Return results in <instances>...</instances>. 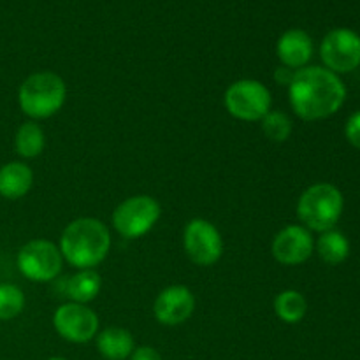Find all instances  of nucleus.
Listing matches in <instances>:
<instances>
[{"instance_id":"obj_9","label":"nucleus","mask_w":360,"mask_h":360,"mask_svg":"<svg viewBox=\"0 0 360 360\" xmlns=\"http://www.w3.org/2000/svg\"><path fill=\"white\" fill-rule=\"evenodd\" d=\"M326 69L334 74L352 72L360 65V35L350 28H336L323 37L320 46Z\"/></svg>"},{"instance_id":"obj_24","label":"nucleus","mask_w":360,"mask_h":360,"mask_svg":"<svg viewBox=\"0 0 360 360\" xmlns=\"http://www.w3.org/2000/svg\"><path fill=\"white\" fill-rule=\"evenodd\" d=\"M274 79H276V83L283 84V86H290L292 79H294V70L288 69V67L285 65L278 67V69L274 70Z\"/></svg>"},{"instance_id":"obj_20","label":"nucleus","mask_w":360,"mask_h":360,"mask_svg":"<svg viewBox=\"0 0 360 360\" xmlns=\"http://www.w3.org/2000/svg\"><path fill=\"white\" fill-rule=\"evenodd\" d=\"M262 132L273 143H285L292 134V120L283 111H269L262 120Z\"/></svg>"},{"instance_id":"obj_22","label":"nucleus","mask_w":360,"mask_h":360,"mask_svg":"<svg viewBox=\"0 0 360 360\" xmlns=\"http://www.w3.org/2000/svg\"><path fill=\"white\" fill-rule=\"evenodd\" d=\"M345 134H347L348 143H350L352 146L359 148L360 150V111L350 116V120L347 122Z\"/></svg>"},{"instance_id":"obj_5","label":"nucleus","mask_w":360,"mask_h":360,"mask_svg":"<svg viewBox=\"0 0 360 360\" xmlns=\"http://www.w3.org/2000/svg\"><path fill=\"white\" fill-rule=\"evenodd\" d=\"M225 108L243 122H260L271 111V91L257 79H239L225 91Z\"/></svg>"},{"instance_id":"obj_2","label":"nucleus","mask_w":360,"mask_h":360,"mask_svg":"<svg viewBox=\"0 0 360 360\" xmlns=\"http://www.w3.org/2000/svg\"><path fill=\"white\" fill-rule=\"evenodd\" d=\"M109 248V229L97 218L86 217L70 221L60 238L63 260L77 269H95L108 257Z\"/></svg>"},{"instance_id":"obj_7","label":"nucleus","mask_w":360,"mask_h":360,"mask_svg":"<svg viewBox=\"0 0 360 360\" xmlns=\"http://www.w3.org/2000/svg\"><path fill=\"white\" fill-rule=\"evenodd\" d=\"M63 266V257L58 246L48 239L28 241L18 253V267L27 280L46 283L55 280Z\"/></svg>"},{"instance_id":"obj_10","label":"nucleus","mask_w":360,"mask_h":360,"mask_svg":"<svg viewBox=\"0 0 360 360\" xmlns=\"http://www.w3.org/2000/svg\"><path fill=\"white\" fill-rule=\"evenodd\" d=\"M53 326L63 340L70 343H88L98 333V316L84 304L67 302L55 311Z\"/></svg>"},{"instance_id":"obj_1","label":"nucleus","mask_w":360,"mask_h":360,"mask_svg":"<svg viewBox=\"0 0 360 360\" xmlns=\"http://www.w3.org/2000/svg\"><path fill=\"white\" fill-rule=\"evenodd\" d=\"M288 98L299 118L315 122L340 111L347 98V88L338 74L326 67H302L294 72Z\"/></svg>"},{"instance_id":"obj_3","label":"nucleus","mask_w":360,"mask_h":360,"mask_svg":"<svg viewBox=\"0 0 360 360\" xmlns=\"http://www.w3.org/2000/svg\"><path fill=\"white\" fill-rule=\"evenodd\" d=\"M67 98L65 81L55 72H35L21 83L18 102L21 111L35 120L56 115Z\"/></svg>"},{"instance_id":"obj_11","label":"nucleus","mask_w":360,"mask_h":360,"mask_svg":"<svg viewBox=\"0 0 360 360\" xmlns=\"http://www.w3.org/2000/svg\"><path fill=\"white\" fill-rule=\"evenodd\" d=\"M195 309V297L185 285H172L157 295L153 304V315L162 326H181Z\"/></svg>"},{"instance_id":"obj_12","label":"nucleus","mask_w":360,"mask_h":360,"mask_svg":"<svg viewBox=\"0 0 360 360\" xmlns=\"http://www.w3.org/2000/svg\"><path fill=\"white\" fill-rule=\"evenodd\" d=\"M313 246L315 245L308 229L302 225H288L274 236L271 252L283 266H299L311 257Z\"/></svg>"},{"instance_id":"obj_25","label":"nucleus","mask_w":360,"mask_h":360,"mask_svg":"<svg viewBox=\"0 0 360 360\" xmlns=\"http://www.w3.org/2000/svg\"><path fill=\"white\" fill-rule=\"evenodd\" d=\"M48 360H67V359H63V357H51V359H48Z\"/></svg>"},{"instance_id":"obj_13","label":"nucleus","mask_w":360,"mask_h":360,"mask_svg":"<svg viewBox=\"0 0 360 360\" xmlns=\"http://www.w3.org/2000/svg\"><path fill=\"white\" fill-rule=\"evenodd\" d=\"M278 58L288 69H302L311 60L313 41L301 28L287 30L276 44Z\"/></svg>"},{"instance_id":"obj_19","label":"nucleus","mask_w":360,"mask_h":360,"mask_svg":"<svg viewBox=\"0 0 360 360\" xmlns=\"http://www.w3.org/2000/svg\"><path fill=\"white\" fill-rule=\"evenodd\" d=\"M44 132L35 122H25L18 129L16 137H14V146H16L18 155L25 158L39 157L44 150Z\"/></svg>"},{"instance_id":"obj_14","label":"nucleus","mask_w":360,"mask_h":360,"mask_svg":"<svg viewBox=\"0 0 360 360\" xmlns=\"http://www.w3.org/2000/svg\"><path fill=\"white\" fill-rule=\"evenodd\" d=\"M34 183V172L23 162H9L0 167V195L16 200L28 193Z\"/></svg>"},{"instance_id":"obj_4","label":"nucleus","mask_w":360,"mask_h":360,"mask_svg":"<svg viewBox=\"0 0 360 360\" xmlns=\"http://www.w3.org/2000/svg\"><path fill=\"white\" fill-rule=\"evenodd\" d=\"M343 206V195L336 186L330 183H316L299 199L297 217L311 231L327 232L338 224Z\"/></svg>"},{"instance_id":"obj_17","label":"nucleus","mask_w":360,"mask_h":360,"mask_svg":"<svg viewBox=\"0 0 360 360\" xmlns=\"http://www.w3.org/2000/svg\"><path fill=\"white\" fill-rule=\"evenodd\" d=\"M316 252H319L320 259L326 264L336 266V264L345 262L350 255V243L345 238L341 232L338 231H327L322 232L316 243Z\"/></svg>"},{"instance_id":"obj_16","label":"nucleus","mask_w":360,"mask_h":360,"mask_svg":"<svg viewBox=\"0 0 360 360\" xmlns=\"http://www.w3.org/2000/svg\"><path fill=\"white\" fill-rule=\"evenodd\" d=\"M102 287L101 274L95 269H79L74 276L69 278L65 285V292L72 302L77 304H86V302L94 301L98 295Z\"/></svg>"},{"instance_id":"obj_6","label":"nucleus","mask_w":360,"mask_h":360,"mask_svg":"<svg viewBox=\"0 0 360 360\" xmlns=\"http://www.w3.org/2000/svg\"><path fill=\"white\" fill-rule=\"evenodd\" d=\"M160 204L150 195H134L118 204L112 213L116 232L127 239L143 238L160 218Z\"/></svg>"},{"instance_id":"obj_23","label":"nucleus","mask_w":360,"mask_h":360,"mask_svg":"<svg viewBox=\"0 0 360 360\" xmlns=\"http://www.w3.org/2000/svg\"><path fill=\"white\" fill-rule=\"evenodd\" d=\"M130 360H162L160 354L151 347H139L132 352Z\"/></svg>"},{"instance_id":"obj_18","label":"nucleus","mask_w":360,"mask_h":360,"mask_svg":"<svg viewBox=\"0 0 360 360\" xmlns=\"http://www.w3.org/2000/svg\"><path fill=\"white\" fill-rule=\"evenodd\" d=\"M308 302L297 290H283L274 299V313L285 323H299L306 316Z\"/></svg>"},{"instance_id":"obj_15","label":"nucleus","mask_w":360,"mask_h":360,"mask_svg":"<svg viewBox=\"0 0 360 360\" xmlns=\"http://www.w3.org/2000/svg\"><path fill=\"white\" fill-rule=\"evenodd\" d=\"M97 350L105 360H125L136 350L132 334L122 327H109L97 334Z\"/></svg>"},{"instance_id":"obj_21","label":"nucleus","mask_w":360,"mask_h":360,"mask_svg":"<svg viewBox=\"0 0 360 360\" xmlns=\"http://www.w3.org/2000/svg\"><path fill=\"white\" fill-rule=\"evenodd\" d=\"M25 308V295L20 287L0 283V320H11L20 315Z\"/></svg>"},{"instance_id":"obj_8","label":"nucleus","mask_w":360,"mask_h":360,"mask_svg":"<svg viewBox=\"0 0 360 360\" xmlns=\"http://www.w3.org/2000/svg\"><path fill=\"white\" fill-rule=\"evenodd\" d=\"M183 245L190 260L202 267L217 264L224 253V241H221L220 232L211 221L204 218H193L186 224L185 232H183Z\"/></svg>"}]
</instances>
